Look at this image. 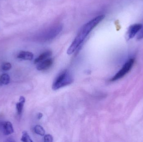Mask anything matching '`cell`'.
Returning a JSON list of instances; mask_svg holds the SVG:
<instances>
[{
    "instance_id": "cell-10",
    "label": "cell",
    "mask_w": 143,
    "mask_h": 142,
    "mask_svg": "<svg viewBox=\"0 0 143 142\" xmlns=\"http://www.w3.org/2000/svg\"><path fill=\"white\" fill-rule=\"evenodd\" d=\"M10 78L8 74L4 73L0 77V83L3 85H8L10 83Z\"/></svg>"
},
{
    "instance_id": "cell-5",
    "label": "cell",
    "mask_w": 143,
    "mask_h": 142,
    "mask_svg": "<svg viewBox=\"0 0 143 142\" xmlns=\"http://www.w3.org/2000/svg\"><path fill=\"white\" fill-rule=\"evenodd\" d=\"M53 61L52 58H47L38 63L37 66V70H44L49 68L53 64Z\"/></svg>"
},
{
    "instance_id": "cell-3",
    "label": "cell",
    "mask_w": 143,
    "mask_h": 142,
    "mask_svg": "<svg viewBox=\"0 0 143 142\" xmlns=\"http://www.w3.org/2000/svg\"><path fill=\"white\" fill-rule=\"evenodd\" d=\"M134 59L131 58V59L129 60L125 63V65H124L121 70L119 71V72L116 73L114 77L110 79V81H116V80L123 78L125 75L128 73L129 71H130L131 68H132V66L134 64Z\"/></svg>"
},
{
    "instance_id": "cell-18",
    "label": "cell",
    "mask_w": 143,
    "mask_h": 142,
    "mask_svg": "<svg viewBox=\"0 0 143 142\" xmlns=\"http://www.w3.org/2000/svg\"><path fill=\"white\" fill-rule=\"evenodd\" d=\"M42 116H43V114L41 113H39L38 114V116H37V118L39 119H40L41 118H42Z\"/></svg>"
},
{
    "instance_id": "cell-9",
    "label": "cell",
    "mask_w": 143,
    "mask_h": 142,
    "mask_svg": "<svg viewBox=\"0 0 143 142\" xmlns=\"http://www.w3.org/2000/svg\"><path fill=\"white\" fill-rule=\"evenodd\" d=\"M52 55V52L51 51H47L41 54L39 57L36 58L34 61L35 64H38L42 61L47 59Z\"/></svg>"
},
{
    "instance_id": "cell-13",
    "label": "cell",
    "mask_w": 143,
    "mask_h": 142,
    "mask_svg": "<svg viewBox=\"0 0 143 142\" xmlns=\"http://www.w3.org/2000/svg\"><path fill=\"white\" fill-rule=\"evenodd\" d=\"M24 103L22 102L19 101V102H18L16 104V108H17L18 114L19 115L22 114Z\"/></svg>"
},
{
    "instance_id": "cell-7",
    "label": "cell",
    "mask_w": 143,
    "mask_h": 142,
    "mask_svg": "<svg viewBox=\"0 0 143 142\" xmlns=\"http://www.w3.org/2000/svg\"><path fill=\"white\" fill-rule=\"evenodd\" d=\"M3 133L4 135H11L14 132L12 124L9 121H6L3 123Z\"/></svg>"
},
{
    "instance_id": "cell-6",
    "label": "cell",
    "mask_w": 143,
    "mask_h": 142,
    "mask_svg": "<svg viewBox=\"0 0 143 142\" xmlns=\"http://www.w3.org/2000/svg\"><path fill=\"white\" fill-rule=\"evenodd\" d=\"M63 27L62 25H58L50 30L46 34V36L44 37L47 40L51 39L56 36L62 30Z\"/></svg>"
},
{
    "instance_id": "cell-11",
    "label": "cell",
    "mask_w": 143,
    "mask_h": 142,
    "mask_svg": "<svg viewBox=\"0 0 143 142\" xmlns=\"http://www.w3.org/2000/svg\"><path fill=\"white\" fill-rule=\"evenodd\" d=\"M34 130L35 133L41 136H44L45 134V130L44 128L40 125H37L34 128Z\"/></svg>"
},
{
    "instance_id": "cell-15",
    "label": "cell",
    "mask_w": 143,
    "mask_h": 142,
    "mask_svg": "<svg viewBox=\"0 0 143 142\" xmlns=\"http://www.w3.org/2000/svg\"><path fill=\"white\" fill-rule=\"evenodd\" d=\"M44 140L45 142H52L53 141V138L50 134H47L44 135Z\"/></svg>"
},
{
    "instance_id": "cell-1",
    "label": "cell",
    "mask_w": 143,
    "mask_h": 142,
    "mask_svg": "<svg viewBox=\"0 0 143 142\" xmlns=\"http://www.w3.org/2000/svg\"><path fill=\"white\" fill-rule=\"evenodd\" d=\"M105 17V16L104 15H99L85 24L83 27L73 43H72L71 45L68 49L67 53L68 55H71L74 53L82 44L86 37L88 36L90 32L103 20Z\"/></svg>"
},
{
    "instance_id": "cell-4",
    "label": "cell",
    "mask_w": 143,
    "mask_h": 142,
    "mask_svg": "<svg viewBox=\"0 0 143 142\" xmlns=\"http://www.w3.org/2000/svg\"><path fill=\"white\" fill-rule=\"evenodd\" d=\"M142 27V25L141 24H135L131 25L127 32V36L129 39L134 38L139 32Z\"/></svg>"
},
{
    "instance_id": "cell-2",
    "label": "cell",
    "mask_w": 143,
    "mask_h": 142,
    "mask_svg": "<svg viewBox=\"0 0 143 142\" xmlns=\"http://www.w3.org/2000/svg\"><path fill=\"white\" fill-rule=\"evenodd\" d=\"M73 81V78L70 72L67 70H64L55 79L52 84V89L54 90L59 89L70 85Z\"/></svg>"
},
{
    "instance_id": "cell-17",
    "label": "cell",
    "mask_w": 143,
    "mask_h": 142,
    "mask_svg": "<svg viewBox=\"0 0 143 142\" xmlns=\"http://www.w3.org/2000/svg\"><path fill=\"white\" fill-rule=\"evenodd\" d=\"M25 97L23 96H21L19 99V101L22 102H24L25 103Z\"/></svg>"
},
{
    "instance_id": "cell-16",
    "label": "cell",
    "mask_w": 143,
    "mask_h": 142,
    "mask_svg": "<svg viewBox=\"0 0 143 142\" xmlns=\"http://www.w3.org/2000/svg\"><path fill=\"white\" fill-rule=\"evenodd\" d=\"M137 39L138 40L141 39H143V27L142 26L141 29L140 30L137 36Z\"/></svg>"
},
{
    "instance_id": "cell-8",
    "label": "cell",
    "mask_w": 143,
    "mask_h": 142,
    "mask_svg": "<svg viewBox=\"0 0 143 142\" xmlns=\"http://www.w3.org/2000/svg\"><path fill=\"white\" fill-rule=\"evenodd\" d=\"M17 57L19 59L31 61L34 58V55L31 52L22 51L18 53Z\"/></svg>"
},
{
    "instance_id": "cell-12",
    "label": "cell",
    "mask_w": 143,
    "mask_h": 142,
    "mask_svg": "<svg viewBox=\"0 0 143 142\" xmlns=\"http://www.w3.org/2000/svg\"><path fill=\"white\" fill-rule=\"evenodd\" d=\"M21 141L24 142H33L27 131L23 132L22 135V138H21Z\"/></svg>"
},
{
    "instance_id": "cell-14",
    "label": "cell",
    "mask_w": 143,
    "mask_h": 142,
    "mask_svg": "<svg viewBox=\"0 0 143 142\" xmlns=\"http://www.w3.org/2000/svg\"><path fill=\"white\" fill-rule=\"evenodd\" d=\"M11 67H12V66H11V64L10 63H6L2 65V69L3 70H4V71H7V70H9L10 69H11Z\"/></svg>"
}]
</instances>
